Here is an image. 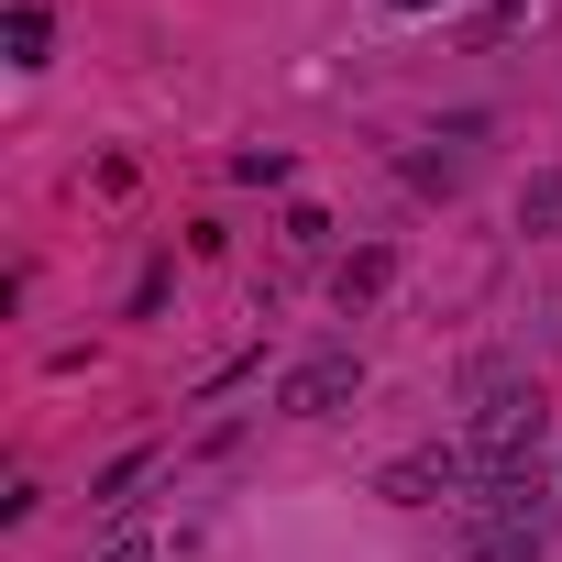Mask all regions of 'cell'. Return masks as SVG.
<instances>
[{
	"instance_id": "obj_5",
	"label": "cell",
	"mask_w": 562,
	"mask_h": 562,
	"mask_svg": "<svg viewBox=\"0 0 562 562\" xmlns=\"http://www.w3.org/2000/svg\"><path fill=\"white\" fill-rule=\"evenodd\" d=\"M45 45H56V23L23 0V12H12V67H45Z\"/></svg>"
},
{
	"instance_id": "obj_9",
	"label": "cell",
	"mask_w": 562,
	"mask_h": 562,
	"mask_svg": "<svg viewBox=\"0 0 562 562\" xmlns=\"http://www.w3.org/2000/svg\"><path fill=\"white\" fill-rule=\"evenodd\" d=\"M111 562H155V551H144V540H111Z\"/></svg>"
},
{
	"instance_id": "obj_3",
	"label": "cell",
	"mask_w": 562,
	"mask_h": 562,
	"mask_svg": "<svg viewBox=\"0 0 562 562\" xmlns=\"http://www.w3.org/2000/svg\"><path fill=\"white\" fill-rule=\"evenodd\" d=\"M353 386H364V353H310L288 386H276V408H288V419H331Z\"/></svg>"
},
{
	"instance_id": "obj_10",
	"label": "cell",
	"mask_w": 562,
	"mask_h": 562,
	"mask_svg": "<svg viewBox=\"0 0 562 562\" xmlns=\"http://www.w3.org/2000/svg\"><path fill=\"white\" fill-rule=\"evenodd\" d=\"M386 12H430V0H386Z\"/></svg>"
},
{
	"instance_id": "obj_2",
	"label": "cell",
	"mask_w": 562,
	"mask_h": 562,
	"mask_svg": "<svg viewBox=\"0 0 562 562\" xmlns=\"http://www.w3.org/2000/svg\"><path fill=\"white\" fill-rule=\"evenodd\" d=\"M485 474H474V452L452 441V452H408V463H386V496L397 507H441V496H474Z\"/></svg>"
},
{
	"instance_id": "obj_1",
	"label": "cell",
	"mask_w": 562,
	"mask_h": 562,
	"mask_svg": "<svg viewBox=\"0 0 562 562\" xmlns=\"http://www.w3.org/2000/svg\"><path fill=\"white\" fill-rule=\"evenodd\" d=\"M463 452H474V474H529V463L551 452V397H540V375H485L474 408H463Z\"/></svg>"
},
{
	"instance_id": "obj_7",
	"label": "cell",
	"mask_w": 562,
	"mask_h": 562,
	"mask_svg": "<svg viewBox=\"0 0 562 562\" xmlns=\"http://www.w3.org/2000/svg\"><path fill=\"white\" fill-rule=\"evenodd\" d=\"M529 23H540V0H496V12L474 23V45H507V34H529Z\"/></svg>"
},
{
	"instance_id": "obj_8",
	"label": "cell",
	"mask_w": 562,
	"mask_h": 562,
	"mask_svg": "<svg viewBox=\"0 0 562 562\" xmlns=\"http://www.w3.org/2000/svg\"><path fill=\"white\" fill-rule=\"evenodd\" d=\"M331 288H342V310H353V299H375V288H386V254H353V265L331 276Z\"/></svg>"
},
{
	"instance_id": "obj_6",
	"label": "cell",
	"mask_w": 562,
	"mask_h": 562,
	"mask_svg": "<svg viewBox=\"0 0 562 562\" xmlns=\"http://www.w3.org/2000/svg\"><path fill=\"white\" fill-rule=\"evenodd\" d=\"M133 485H144V452H122V463L100 474V496H89V507H100V518H122V507H133Z\"/></svg>"
},
{
	"instance_id": "obj_4",
	"label": "cell",
	"mask_w": 562,
	"mask_h": 562,
	"mask_svg": "<svg viewBox=\"0 0 562 562\" xmlns=\"http://www.w3.org/2000/svg\"><path fill=\"white\" fill-rule=\"evenodd\" d=\"M518 232H562V177H529L518 188Z\"/></svg>"
}]
</instances>
